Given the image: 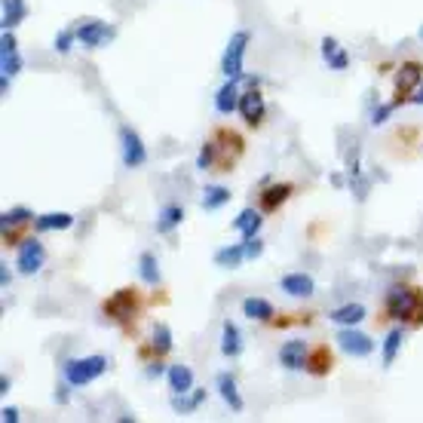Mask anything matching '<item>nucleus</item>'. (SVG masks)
I'll return each mask as SVG.
<instances>
[{"instance_id": "f257e3e1", "label": "nucleus", "mask_w": 423, "mask_h": 423, "mask_svg": "<svg viewBox=\"0 0 423 423\" xmlns=\"http://www.w3.org/2000/svg\"><path fill=\"white\" fill-rule=\"evenodd\" d=\"M384 313L387 319L408 325V328H423V292L417 285H389L384 297Z\"/></svg>"}, {"instance_id": "f03ea898", "label": "nucleus", "mask_w": 423, "mask_h": 423, "mask_svg": "<svg viewBox=\"0 0 423 423\" xmlns=\"http://www.w3.org/2000/svg\"><path fill=\"white\" fill-rule=\"evenodd\" d=\"M108 371V356H80V359H65V365H61V377H65L68 387H89L92 380H98L101 374Z\"/></svg>"}, {"instance_id": "7ed1b4c3", "label": "nucleus", "mask_w": 423, "mask_h": 423, "mask_svg": "<svg viewBox=\"0 0 423 423\" xmlns=\"http://www.w3.org/2000/svg\"><path fill=\"white\" fill-rule=\"evenodd\" d=\"M249 44H252V34L249 31H236V34L227 40V49H224V58H221V74L227 77V80H240L245 77V71H243V58H245V49H249Z\"/></svg>"}, {"instance_id": "20e7f679", "label": "nucleus", "mask_w": 423, "mask_h": 423, "mask_svg": "<svg viewBox=\"0 0 423 423\" xmlns=\"http://www.w3.org/2000/svg\"><path fill=\"white\" fill-rule=\"evenodd\" d=\"M138 292L136 288H117L105 304H101V313H105L111 322H129V319L138 316Z\"/></svg>"}, {"instance_id": "39448f33", "label": "nucleus", "mask_w": 423, "mask_h": 423, "mask_svg": "<svg viewBox=\"0 0 423 423\" xmlns=\"http://www.w3.org/2000/svg\"><path fill=\"white\" fill-rule=\"evenodd\" d=\"M120 160L126 169H141L148 163V148L132 126H120Z\"/></svg>"}, {"instance_id": "423d86ee", "label": "nucleus", "mask_w": 423, "mask_h": 423, "mask_svg": "<svg viewBox=\"0 0 423 423\" xmlns=\"http://www.w3.org/2000/svg\"><path fill=\"white\" fill-rule=\"evenodd\" d=\"M423 83V65L417 58H408L399 65V74H396V98L393 105H405V101L411 98V92H414L417 86Z\"/></svg>"}, {"instance_id": "0eeeda50", "label": "nucleus", "mask_w": 423, "mask_h": 423, "mask_svg": "<svg viewBox=\"0 0 423 423\" xmlns=\"http://www.w3.org/2000/svg\"><path fill=\"white\" fill-rule=\"evenodd\" d=\"M215 148H218V169L215 172H233V163L243 153V138L233 129H215Z\"/></svg>"}, {"instance_id": "6e6552de", "label": "nucleus", "mask_w": 423, "mask_h": 423, "mask_svg": "<svg viewBox=\"0 0 423 423\" xmlns=\"http://www.w3.org/2000/svg\"><path fill=\"white\" fill-rule=\"evenodd\" d=\"M44 261H46L44 243H40L37 236H28V240H22V245H19V255H16L19 273H22V276H34V273H40Z\"/></svg>"}, {"instance_id": "1a4fd4ad", "label": "nucleus", "mask_w": 423, "mask_h": 423, "mask_svg": "<svg viewBox=\"0 0 423 423\" xmlns=\"http://www.w3.org/2000/svg\"><path fill=\"white\" fill-rule=\"evenodd\" d=\"M335 340H337V347L344 350L347 356H353V359H368L371 353H374V340H371L365 332H359L356 325L340 328Z\"/></svg>"}, {"instance_id": "9d476101", "label": "nucleus", "mask_w": 423, "mask_h": 423, "mask_svg": "<svg viewBox=\"0 0 423 423\" xmlns=\"http://www.w3.org/2000/svg\"><path fill=\"white\" fill-rule=\"evenodd\" d=\"M74 28H77V44L86 49H101L113 37V28L108 22H101V19H83Z\"/></svg>"}, {"instance_id": "9b49d317", "label": "nucleus", "mask_w": 423, "mask_h": 423, "mask_svg": "<svg viewBox=\"0 0 423 423\" xmlns=\"http://www.w3.org/2000/svg\"><path fill=\"white\" fill-rule=\"evenodd\" d=\"M240 117L245 120V126H261L264 117H267V101L261 96V89L252 86L249 92H243L240 96Z\"/></svg>"}, {"instance_id": "f8f14e48", "label": "nucleus", "mask_w": 423, "mask_h": 423, "mask_svg": "<svg viewBox=\"0 0 423 423\" xmlns=\"http://www.w3.org/2000/svg\"><path fill=\"white\" fill-rule=\"evenodd\" d=\"M22 71V56H19V44L13 37V31H4L0 37V74L16 77Z\"/></svg>"}, {"instance_id": "ddd939ff", "label": "nucleus", "mask_w": 423, "mask_h": 423, "mask_svg": "<svg viewBox=\"0 0 423 423\" xmlns=\"http://www.w3.org/2000/svg\"><path fill=\"white\" fill-rule=\"evenodd\" d=\"M292 193H295V184H288V181L267 184V188L261 190V197H258V205H261V212L273 215V212H280V205L288 203V197H292Z\"/></svg>"}, {"instance_id": "4468645a", "label": "nucleus", "mask_w": 423, "mask_h": 423, "mask_svg": "<svg viewBox=\"0 0 423 423\" xmlns=\"http://www.w3.org/2000/svg\"><path fill=\"white\" fill-rule=\"evenodd\" d=\"M332 368H335V353L328 344H316L310 353H307V368H304L307 374L325 377V374H332Z\"/></svg>"}, {"instance_id": "2eb2a0df", "label": "nucleus", "mask_w": 423, "mask_h": 423, "mask_svg": "<svg viewBox=\"0 0 423 423\" xmlns=\"http://www.w3.org/2000/svg\"><path fill=\"white\" fill-rule=\"evenodd\" d=\"M307 340H285L280 347V365L285 371H304L307 368Z\"/></svg>"}, {"instance_id": "dca6fc26", "label": "nucleus", "mask_w": 423, "mask_h": 423, "mask_svg": "<svg viewBox=\"0 0 423 423\" xmlns=\"http://www.w3.org/2000/svg\"><path fill=\"white\" fill-rule=\"evenodd\" d=\"M280 288L288 295V297H310L316 292V280L310 273L304 270H295V273H285L280 280Z\"/></svg>"}, {"instance_id": "f3484780", "label": "nucleus", "mask_w": 423, "mask_h": 423, "mask_svg": "<svg viewBox=\"0 0 423 423\" xmlns=\"http://www.w3.org/2000/svg\"><path fill=\"white\" fill-rule=\"evenodd\" d=\"M240 83L236 80H227V83L215 92V111L221 113V117H230L233 111H240Z\"/></svg>"}, {"instance_id": "a211bd4d", "label": "nucleus", "mask_w": 423, "mask_h": 423, "mask_svg": "<svg viewBox=\"0 0 423 423\" xmlns=\"http://www.w3.org/2000/svg\"><path fill=\"white\" fill-rule=\"evenodd\" d=\"M261 224H264L261 212H258V209H243V212L233 218V224H230V227L243 236V240H255V236L261 233Z\"/></svg>"}, {"instance_id": "6ab92c4d", "label": "nucleus", "mask_w": 423, "mask_h": 423, "mask_svg": "<svg viewBox=\"0 0 423 423\" xmlns=\"http://www.w3.org/2000/svg\"><path fill=\"white\" fill-rule=\"evenodd\" d=\"M215 387H218V396L227 402V405H230V411H236V414H243V411H245V402H243V396H240V389H236L233 374H227V371H221L218 380H215Z\"/></svg>"}, {"instance_id": "aec40b11", "label": "nucleus", "mask_w": 423, "mask_h": 423, "mask_svg": "<svg viewBox=\"0 0 423 423\" xmlns=\"http://www.w3.org/2000/svg\"><path fill=\"white\" fill-rule=\"evenodd\" d=\"M243 316L245 319H252V322H273V316H276V310H273V304L267 301V297H245L243 301Z\"/></svg>"}, {"instance_id": "412c9836", "label": "nucleus", "mask_w": 423, "mask_h": 423, "mask_svg": "<svg viewBox=\"0 0 423 423\" xmlns=\"http://www.w3.org/2000/svg\"><path fill=\"white\" fill-rule=\"evenodd\" d=\"M221 353L227 359H236L243 353V335H240V325L230 322V319H224L221 325Z\"/></svg>"}, {"instance_id": "4be33fe9", "label": "nucleus", "mask_w": 423, "mask_h": 423, "mask_svg": "<svg viewBox=\"0 0 423 423\" xmlns=\"http://www.w3.org/2000/svg\"><path fill=\"white\" fill-rule=\"evenodd\" d=\"M368 316V310L362 304H344V307H335L332 313H328V319H332L335 325H340V328H350V325H359L362 319Z\"/></svg>"}, {"instance_id": "5701e85b", "label": "nucleus", "mask_w": 423, "mask_h": 423, "mask_svg": "<svg viewBox=\"0 0 423 423\" xmlns=\"http://www.w3.org/2000/svg\"><path fill=\"white\" fill-rule=\"evenodd\" d=\"M34 227H37V233L68 230V227H74V215H71V212H46V215H37Z\"/></svg>"}, {"instance_id": "b1692460", "label": "nucleus", "mask_w": 423, "mask_h": 423, "mask_svg": "<svg viewBox=\"0 0 423 423\" xmlns=\"http://www.w3.org/2000/svg\"><path fill=\"white\" fill-rule=\"evenodd\" d=\"M166 380H169V389L172 393H190L193 389V371L190 365H169L166 368Z\"/></svg>"}, {"instance_id": "393cba45", "label": "nucleus", "mask_w": 423, "mask_h": 423, "mask_svg": "<svg viewBox=\"0 0 423 423\" xmlns=\"http://www.w3.org/2000/svg\"><path fill=\"white\" fill-rule=\"evenodd\" d=\"M243 261H249L245 258V243H233L215 252V267H224V270H236Z\"/></svg>"}, {"instance_id": "a878e982", "label": "nucleus", "mask_w": 423, "mask_h": 423, "mask_svg": "<svg viewBox=\"0 0 423 423\" xmlns=\"http://www.w3.org/2000/svg\"><path fill=\"white\" fill-rule=\"evenodd\" d=\"M203 402H205V389H197V387L190 393H172V411L175 414H193Z\"/></svg>"}, {"instance_id": "bb28decb", "label": "nucleus", "mask_w": 423, "mask_h": 423, "mask_svg": "<svg viewBox=\"0 0 423 423\" xmlns=\"http://www.w3.org/2000/svg\"><path fill=\"white\" fill-rule=\"evenodd\" d=\"M181 221H184V209L178 203H166L160 209V215H157V233L160 236H166V233H172L175 227H181Z\"/></svg>"}, {"instance_id": "cd10ccee", "label": "nucleus", "mask_w": 423, "mask_h": 423, "mask_svg": "<svg viewBox=\"0 0 423 423\" xmlns=\"http://www.w3.org/2000/svg\"><path fill=\"white\" fill-rule=\"evenodd\" d=\"M230 197L233 193L224 188V184H205V190H203V200H200V205L205 212H218L221 205H227L230 203Z\"/></svg>"}, {"instance_id": "c85d7f7f", "label": "nucleus", "mask_w": 423, "mask_h": 423, "mask_svg": "<svg viewBox=\"0 0 423 423\" xmlns=\"http://www.w3.org/2000/svg\"><path fill=\"white\" fill-rule=\"evenodd\" d=\"M25 16H28V4H25V0H4V13H0L4 31H13L16 25H22Z\"/></svg>"}, {"instance_id": "c756f323", "label": "nucleus", "mask_w": 423, "mask_h": 423, "mask_svg": "<svg viewBox=\"0 0 423 423\" xmlns=\"http://www.w3.org/2000/svg\"><path fill=\"white\" fill-rule=\"evenodd\" d=\"M138 276H141L144 285H160V264H157V258H153L151 252L138 255Z\"/></svg>"}, {"instance_id": "7c9ffc66", "label": "nucleus", "mask_w": 423, "mask_h": 423, "mask_svg": "<svg viewBox=\"0 0 423 423\" xmlns=\"http://www.w3.org/2000/svg\"><path fill=\"white\" fill-rule=\"evenodd\" d=\"M399 350H402V328H393V332L384 337V347H380V362H384V368L396 362Z\"/></svg>"}, {"instance_id": "2f4dec72", "label": "nucleus", "mask_w": 423, "mask_h": 423, "mask_svg": "<svg viewBox=\"0 0 423 423\" xmlns=\"http://www.w3.org/2000/svg\"><path fill=\"white\" fill-rule=\"evenodd\" d=\"M172 328L166 325V322H157L153 325V340H151V347H153V353L157 356H166L169 350H172Z\"/></svg>"}, {"instance_id": "473e14b6", "label": "nucleus", "mask_w": 423, "mask_h": 423, "mask_svg": "<svg viewBox=\"0 0 423 423\" xmlns=\"http://www.w3.org/2000/svg\"><path fill=\"white\" fill-rule=\"evenodd\" d=\"M197 169L200 172H215L218 169V148H215V138L212 141H205L200 153H197Z\"/></svg>"}, {"instance_id": "72a5a7b5", "label": "nucleus", "mask_w": 423, "mask_h": 423, "mask_svg": "<svg viewBox=\"0 0 423 423\" xmlns=\"http://www.w3.org/2000/svg\"><path fill=\"white\" fill-rule=\"evenodd\" d=\"M0 221H4V227H25L28 221H34V212L25 209V205H16V209L0 215Z\"/></svg>"}, {"instance_id": "f704fd0d", "label": "nucleus", "mask_w": 423, "mask_h": 423, "mask_svg": "<svg viewBox=\"0 0 423 423\" xmlns=\"http://www.w3.org/2000/svg\"><path fill=\"white\" fill-rule=\"evenodd\" d=\"M74 44H77V28H61L53 40V49L58 56H68L71 49H74Z\"/></svg>"}, {"instance_id": "c9c22d12", "label": "nucleus", "mask_w": 423, "mask_h": 423, "mask_svg": "<svg viewBox=\"0 0 423 423\" xmlns=\"http://www.w3.org/2000/svg\"><path fill=\"white\" fill-rule=\"evenodd\" d=\"M396 111V105L389 101V105H377L374 111H371V126H384V123L389 120V113Z\"/></svg>"}, {"instance_id": "e433bc0d", "label": "nucleus", "mask_w": 423, "mask_h": 423, "mask_svg": "<svg viewBox=\"0 0 423 423\" xmlns=\"http://www.w3.org/2000/svg\"><path fill=\"white\" fill-rule=\"evenodd\" d=\"M328 68H332V71H347V68H350V53H347L344 46H340L337 53L328 58Z\"/></svg>"}, {"instance_id": "4c0bfd02", "label": "nucleus", "mask_w": 423, "mask_h": 423, "mask_svg": "<svg viewBox=\"0 0 423 423\" xmlns=\"http://www.w3.org/2000/svg\"><path fill=\"white\" fill-rule=\"evenodd\" d=\"M243 243H245V258H249V261H252V258H261L264 243L258 240V236H255V240H243Z\"/></svg>"}, {"instance_id": "58836bf2", "label": "nucleus", "mask_w": 423, "mask_h": 423, "mask_svg": "<svg viewBox=\"0 0 423 423\" xmlns=\"http://www.w3.org/2000/svg\"><path fill=\"white\" fill-rule=\"evenodd\" d=\"M0 420H4V423H19V408H4V411H0Z\"/></svg>"}, {"instance_id": "ea45409f", "label": "nucleus", "mask_w": 423, "mask_h": 423, "mask_svg": "<svg viewBox=\"0 0 423 423\" xmlns=\"http://www.w3.org/2000/svg\"><path fill=\"white\" fill-rule=\"evenodd\" d=\"M408 101H411V105H423V83H420L414 92H411V98H408Z\"/></svg>"}, {"instance_id": "a19ab883", "label": "nucleus", "mask_w": 423, "mask_h": 423, "mask_svg": "<svg viewBox=\"0 0 423 423\" xmlns=\"http://www.w3.org/2000/svg\"><path fill=\"white\" fill-rule=\"evenodd\" d=\"M163 371H166V368H163L160 362H151V368H148V377H160Z\"/></svg>"}, {"instance_id": "79ce46f5", "label": "nucleus", "mask_w": 423, "mask_h": 423, "mask_svg": "<svg viewBox=\"0 0 423 423\" xmlns=\"http://www.w3.org/2000/svg\"><path fill=\"white\" fill-rule=\"evenodd\" d=\"M0 285H9V270H6V264H4V270H0Z\"/></svg>"}, {"instance_id": "37998d69", "label": "nucleus", "mask_w": 423, "mask_h": 423, "mask_svg": "<svg viewBox=\"0 0 423 423\" xmlns=\"http://www.w3.org/2000/svg\"><path fill=\"white\" fill-rule=\"evenodd\" d=\"M420 40H423V28H420Z\"/></svg>"}]
</instances>
